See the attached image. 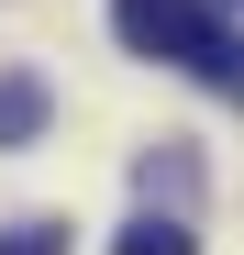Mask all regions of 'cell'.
I'll return each instance as SVG.
<instances>
[{
  "instance_id": "cell-4",
  "label": "cell",
  "mask_w": 244,
  "mask_h": 255,
  "mask_svg": "<svg viewBox=\"0 0 244 255\" xmlns=\"http://www.w3.org/2000/svg\"><path fill=\"white\" fill-rule=\"evenodd\" d=\"M0 255H67V233H56V222H22V233L0 244Z\"/></svg>"
},
{
  "instance_id": "cell-1",
  "label": "cell",
  "mask_w": 244,
  "mask_h": 255,
  "mask_svg": "<svg viewBox=\"0 0 244 255\" xmlns=\"http://www.w3.org/2000/svg\"><path fill=\"white\" fill-rule=\"evenodd\" d=\"M111 22H122V45L133 56H167L189 78H211V89H233V45H222V22H211V0H111Z\"/></svg>"
},
{
  "instance_id": "cell-2",
  "label": "cell",
  "mask_w": 244,
  "mask_h": 255,
  "mask_svg": "<svg viewBox=\"0 0 244 255\" xmlns=\"http://www.w3.org/2000/svg\"><path fill=\"white\" fill-rule=\"evenodd\" d=\"M33 133H45V78H0V144H33Z\"/></svg>"
},
{
  "instance_id": "cell-3",
  "label": "cell",
  "mask_w": 244,
  "mask_h": 255,
  "mask_svg": "<svg viewBox=\"0 0 244 255\" xmlns=\"http://www.w3.org/2000/svg\"><path fill=\"white\" fill-rule=\"evenodd\" d=\"M111 255H200V244H189V222H167V211H144V222L122 233Z\"/></svg>"
}]
</instances>
